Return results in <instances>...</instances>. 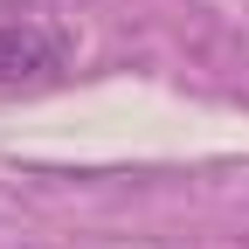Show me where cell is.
Listing matches in <instances>:
<instances>
[{"label": "cell", "instance_id": "6da1fadb", "mask_svg": "<svg viewBox=\"0 0 249 249\" xmlns=\"http://www.w3.org/2000/svg\"><path fill=\"white\" fill-rule=\"evenodd\" d=\"M70 70V35L49 21H0V90H49Z\"/></svg>", "mask_w": 249, "mask_h": 249}]
</instances>
